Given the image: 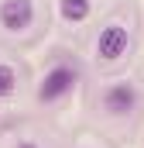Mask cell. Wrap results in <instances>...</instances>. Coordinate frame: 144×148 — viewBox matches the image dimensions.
Here are the masks:
<instances>
[{
	"instance_id": "obj_1",
	"label": "cell",
	"mask_w": 144,
	"mask_h": 148,
	"mask_svg": "<svg viewBox=\"0 0 144 148\" xmlns=\"http://www.w3.org/2000/svg\"><path fill=\"white\" fill-rule=\"evenodd\" d=\"M127 45H130V35L120 21H110L107 28H100L96 35V55L103 62H117L120 55H127Z\"/></svg>"
},
{
	"instance_id": "obj_2",
	"label": "cell",
	"mask_w": 144,
	"mask_h": 148,
	"mask_svg": "<svg viewBox=\"0 0 144 148\" xmlns=\"http://www.w3.org/2000/svg\"><path fill=\"white\" fill-rule=\"evenodd\" d=\"M75 79H79V73H75L72 66H55L52 73L41 79V86H38V100H41V103H55V100H62L72 86H75Z\"/></svg>"
},
{
	"instance_id": "obj_3",
	"label": "cell",
	"mask_w": 144,
	"mask_h": 148,
	"mask_svg": "<svg viewBox=\"0 0 144 148\" xmlns=\"http://www.w3.org/2000/svg\"><path fill=\"white\" fill-rule=\"evenodd\" d=\"M0 24L7 31H28L35 24V3L31 0H0Z\"/></svg>"
},
{
	"instance_id": "obj_4",
	"label": "cell",
	"mask_w": 144,
	"mask_h": 148,
	"mask_svg": "<svg viewBox=\"0 0 144 148\" xmlns=\"http://www.w3.org/2000/svg\"><path fill=\"white\" fill-rule=\"evenodd\" d=\"M137 107V90L130 83H113L107 93H103V110L113 114V117H124Z\"/></svg>"
},
{
	"instance_id": "obj_5",
	"label": "cell",
	"mask_w": 144,
	"mask_h": 148,
	"mask_svg": "<svg viewBox=\"0 0 144 148\" xmlns=\"http://www.w3.org/2000/svg\"><path fill=\"white\" fill-rule=\"evenodd\" d=\"M58 10H62V17H65L69 24H82V21L89 17L93 3H89V0H58Z\"/></svg>"
},
{
	"instance_id": "obj_6",
	"label": "cell",
	"mask_w": 144,
	"mask_h": 148,
	"mask_svg": "<svg viewBox=\"0 0 144 148\" xmlns=\"http://www.w3.org/2000/svg\"><path fill=\"white\" fill-rule=\"evenodd\" d=\"M14 90H17V73H14V66H3V62H0V100L10 97Z\"/></svg>"
},
{
	"instance_id": "obj_7",
	"label": "cell",
	"mask_w": 144,
	"mask_h": 148,
	"mask_svg": "<svg viewBox=\"0 0 144 148\" xmlns=\"http://www.w3.org/2000/svg\"><path fill=\"white\" fill-rule=\"evenodd\" d=\"M21 148H35V145H21Z\"/></svg>"
}]
</instances>
